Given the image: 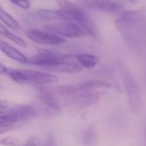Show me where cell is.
I'll use <instances>...</instances> for the list:
<instances>
[{"instance_id": "1", "label": "cell", "mask_w": 146, "mask_h": 146, "mask_svg": "<svg viewBox=\"0 0 146 146\" xmlns=\"http://www.w3.org/2000/svg\"><path fill=\"white\" fill-rule=\"evenodd\" d=\"M37 111L29 105L11 106L0 114V134L7 133L16 126L35 118Z\"/></svg>"}, {"instance_id": "2", "label": "cell", "mask_w": 146, "mask_h": 146, "mask_svg": "<svg viewBox=\"0 0 146 146\" xmlns=\"http://www.w3.org/2000/svg\"><path fill=\"white\" fill-rule=\"evenodd\" d=\"M117 65L119 68V74L121 76V79L124 84L129 104L133 110H138L142 104L140 88L130 69L127 67V65L122 59H118Z\"/></svg>"}, {"instance_id": "3", "label": "cell", "mask_w": 146, "mask_h": 146, "mask_svg": "<svg viewBox=\"0 0 146 146\" xmlns=\"http://www.w3.org/2000/svg\"><path fill=\"white\" fill-rule=\"evenodd\" d=\"M74 59H75V55L42 50L39 53L29 58V63L31 64L42 66L46 69H48L52 66L62 64L64 62L72 61Z\"/></svg>"}, {"instance_id": "4", "label": "cell", "mask_w": 146, "mask_h": 146, "mask_svg": "<svg viewBox=\"0 0 146 146\" xmlns=\"http://www.w3.org/2000/svg\"><path fill=\"white\" fill-rule=\"evenodd\" d=\"M44 29L46 31L68 38H82L87 35L78 23L77 24L70 21H59L48 23L44 26Z\"/></svg>"}, {"instance_id": "5", "label": "cell", "mask_w": 146, "mask_h": 146, "mask_svg": "<svg viewBox=\"0 0 146 146\" xmlns=\"http://www.w3.org/2000/svg\"><path fill=\"white\" fill-rule=\"evenodd\" d=\"M27 37L33 42L45 46H57L65 42V40L50 31H43L39 29H28L26 31Z\"/></svg>"}, {"instance_id": "6", "label": "cell", "mask_w": 146, "mask_h": 146, "mask_svg": "<svg viewBox=\"0 0 146 146\" xmlns=\"http://www.w3.org/2000/svg\"><path fill=\"white\" fill-rule=\"evenodd\" d=\"M27 78V84H34L36 86L47 85L58 82V78L48 72L34 70H23Z\"/></svg>"}, {"instance_id": "7", "label": "cell", "mask_w": 146, "mask_h": 146, "mask_svg": "<svg viewBox=\"0 0 146 146\" xmlns=\"http://www.w3.org/2000/svg\"><path fill=\"white\" fill-rule=\"evenodd\" d=\"M32 16L37 19L47 22H59V21H70L73 22L71 15L63 10H46L40 9L33 12Z\"/></svg>"}, {"instance_id": "8", "label": "cell", "mask_w": 146, "mask_h": 146, "mask_svg": "<svg viewBox=\"0 0 146 146\" xmlns=\"http://www.w3.org/2000/svg\"><path fill=\"white\" fill-rule=\"evenodd\" d=\"M83 5L95 11L104 12H115L123 8V6L112 0H84Z\"/></svg>"}, {"instance_id": "9", "label": "cell", "mask_w": 146, "mask_h": 146, "mask_svg": "<svg viewBox=\"0 0 146 146\" xmlns=\"http://www.w3.org/2000/svg\"><path fill=\"white\" fill-rule=\"evenodd\" d=\"M0 50L3 52L8 58L21 63V64H29V58L23 54L21 51L11 46V44L5 42V41H0Z\"/></svg>"}, {"instance_id": "10", "label": "cell", "mask_w": 146, "mask_h": 146, "mask_svg": "<svg viewBox=\"0 0 146 146\" xmlns=\"http://www.w3.org/2000/svg\"><path fill=\"white\" fill-rule=\"evenodd\" d=\"M83 69L84 67L79 63H77L74 60L64 62L62 64L48 68V70L52 71L60 72V73H68V74H78V73L83 71Z\"/></svg>"}, {"instance_id": "11", "label": "cell", "mask_w": 146, "mask_h": 146, "mask_svg": "<svg viewBox=\"0 0 146 146\" xmlns=\"http://www.w3.org/2000/svg\"><path fill=\"white\" fill-rule=\"evenodd\" d=\"M77 23L83 28V29L85 31V33L87 35H89L91 37L96 38V39L99 38L100 32H99L97 26L96 25L94 21L85 12L81 16L80 19Z\"/></svg>"}, {"instance_id": "12", "label": "cell", "mask_w": 146, "mask_h": 146, "mask_svg": "<svg viewBox=\"0 0 146 146\" xmlns=\"http://www.w3.org/2000/svg\"><path fill=\"white\" fill-rule=\"evenodd\" d=\"M57 4L61 10L71 15L74 22H78L81 16L84 13V11L82 8L67 1V0H57Z\"/></svg>"}, {"instance_id": "13", "label": "cell", "mask_w": 146, "mask_h": 146, "mask_svg": "<svg viewBox=\"0 0 146 146\" xmlns=\"http://www.w3.org/2000/svg\"><path fill=\"white\" fill-rule=\"evenodd\" d=\"M75 59L85 69H92L99 64V58L90 53H78L75 55Z\"/></svg>"}, {"instance_id": "14", "label": "cell", "mask_w": 146, "mask_h": 146, "mask_svg": "<svg viewBox=\"0 0 146 146\" xmlns=\"http://www.w3.org/2000/svg\"><path fill=\"white\" fill-rule=\"evenodd\" d=\"M81 91L86 92L88 90H93L96 89H100V88H111L112 84L106 81H102V80H90L82 84H78Z\"/></svg>"}, {"instance_id": "15", "label": "cell", "mask_w": 146, "mask_h": 146, "mask_svg": "<svg viewBox=\"0 0 146 146\" xmlns=\"http://www.w3.org/2000/svg\"><path fill=\"white\" fill-rule=\"evenodd\" d=\"M0 21H1L5 26L9 27L11 29L17 30L21 29L19 23L15 19V17L11 14H10L8 11L4 10L1 6H0Z\"/></svg>"}, {"instance_id": "16", "label": "cell", "mask_w": 146, "mask_h": 146, "mask_svg": "<svg viewBox=\"0 0 146 146\" xmlns=\"http://www.w3.org/2000/svg\"><path fill=\"white\" fill-rule=\"evenodd\" d=\"M6 75L14 82L19 84H27L26 75L24 74L23 70H17V69H8Z\"/></svg>"}, {"instance_id": "17", "label": "cell", "mask_w": 146, "mask_h": 146, "mask_svg": "<svg viewBox=\"0 0 146 146\" xmlns=\"http://www.w3.org/2000/svg\"><path fill=\"white\" fill-rule=\"evenodd\" d=\"M96 142V133L94 129L87 130L84 136V143L85 146H94Z\"/></svg>"}, {"instance_id": "18", "label": "cell", "mask_w": 146, "mask_h": 146, "mask_svg": "<svg viewBox=\"0 0 146 146\" xmlns=\"http://www.w3.org/2000/svg\"><path fill=\"white\" fill-rule=\"evenodd\" d=\"M4 36H5L8 40H11L12 42L16 43L17 45H18V46H20L22 47H27V42L22 37L17 35L16 34L12 33L11 31L7 30Z\"/></svg>"}, {"instance_id": "19", "label": "cell", "mask_w": 146, "mask_h": 146, "mask_svg": "<svg viewBox=\"0 0 146 146\" xmlns=\"http://www.w3.org/2000/svg\"><path fill=\"white\" fill-rule=\"evenodd\" d=\"M0 144L4 146H20L22 144V141L18 137L8 136L0 139Z\"/></svg>"}, {"instance_id": "20", "label": "cell", "mask_w": 146, "mask_h": 146, "mask_svg": "<svg viewBox=\"0 0 146 146\" xmlns=\"http://www.w3.org/2000/svg\"><path fill=\"white\" fill-rule=\"evenodd\" d=\"M9 1L23 10H29L30 8V0H9Z\"/></svg>"}, {"instance_id": "21", "label": "cell", "mask_w": 146, "mask_h": 146, "mask_svg": "<svg viewBox=\"0 0 146 146\" xmlns=\"http://www.w3.org/2000/svg\"><path fill=\"white\" fill-rule=\"evenodd\" d=\"M23 146H39V144H38L36 138L33 137H29V139H27Z\"/></svg>"}, {"instance_id": "22", "label": "cell", "mask_w": 146, "mask_h": 146, "mask_svg": "<svg viewBox=\"0 0 146 146\" xmlns=\"http://www.w3.org/2000/svg\"><path fill=\"white\" fill-rule=\"evenodd\" d=\"M10 108H11V105L8 102L5 101H0V114L7 111Z\"/></svg>"}, {"instance_id": "23", "label": "cell", "mask_w": 146, "mask_h": 146, "mask_svg": "<svg viewBox=\"0 0 146 146\" xmlns=\"http://www.w3.org/2000/svg\"><path fill=\"white\" fill-rule=\"evenodd\" d=\"M8 69L9 68H7L3 63H2V61L0 60V75H6V73H7V71H8Z\"/></svg>"}, {"instance_id": "24", "label": "cell", "mask_w": 146, "mask_h": 146, "mask_svg": "<svg viewBox=\"0 0 146 146\" xmlns=\"http://www.w3.org/2000/svg\"><path fill=\"white\" fill-rule=\"evenodd\" d=\"M45 146H55V143H54V140L52 138V137L50 135L48 136L47 139H46V145Z\"/></svg>"}, {"instance_id": "25", "label": "cell", "mask_w": 146, "mask_h": 146, "mask_svg": "<svg viewBox=\"0 0 146 146\" xmlns=\"http://www.w3.org/2000/svg\"><path fill=\"white\" fill-rule=\"evenodd\" d=\"M8 29L5 27V24L3 23L0 22V35H5V34L6 33Z\"/></svg>"}, {"instance_id": "26", "label": "cell", "mask_w": 146, "mask_h": 146, "mask_svg": "<svg viewBox=\"0 0 146 146\" xmlns=\"http://www.w3.org/2000/svg\"><path fill=\"white\" fill-rule=\"evenodd\" d=\"M129 1H130L131 4H137V0H129Z\"/></svg>"}]
</instances>
